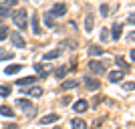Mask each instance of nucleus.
<instances>
[{"instance_id":"obj_1","label":"nucleus","mask_w":135,"mask_h":129,"mask_svg":"<svg viewBox=\"0 0 135 129\" xmlns=\"http://www.w3.org/2000/svg\"><path fill=\"white\" fill-rule=\"evenodd\" d=\"M26 16H28L26 10H22V8L16 10V12H14V16H12V18H14V24H16L18 28H22V30L26 28V24H28V18Z\"/></svg>"},{"instance_id":"obj_2","label":"nucleus","mask_w":135,"mask_h":129,"mask_svg":"<svg viewBox=\"0 0 135 129\" xmlns=\"http://www.w3.org/2000/svg\"><path fill=\"white\" fill-rule=\"evenodd\" d=\"M16 107H18V109H22L26 115H32V113L36 111V109H34V105H32L30 101H26V99H18V101H16Z\"/></svg>"},{"instance_id":"obj_3","label":"nucleus","mask_w":135,"mask_h":129,"mask_svg":"<svg viewBox=\"0 0 135 129\" xmlns=\"http://www.w3.org/2000/svg\"><path fill=\"white\" fill-rule=\"evenodd\" d=\"M89 69H91L95 75H103V73H105V65H103L101 61H91V63H89Z\"/></svg>"},{"instance_id":"obj_4","label":"nucleus","mask_w":135,"mask_h":129,"mask_svg":"<svg viewBox=\"0 0 135 129\" xmlns=\"http://www.w3.org/2000/svg\"><path fill=\"white\" fill-rule=\"evenodd\" d=\"M65 12H67V6L59 2V4H55V6L51 8V12H49V16H62Z\"/></svg>"},{"instance_id":"obj_5","label":"nucleus","mask_w":135,"mask_h":129,"mask_svg":"<svg viewBox=\"0 0 135 129\" xmlns=\"http://www.w3.org/2000/svg\"><path fill=\"white\" fill-rule=\"evenodd\" d=\"M83 81H85V87H87L89 91H97L99 87H101V83H99L97 79H91V77H87V79H83Z\"/></svg>"},{"instance_id":"obj_6","label":"nucleus","mask_w":135,"mask_h":129,"mask_svg":"<svg viewBox=\"0 0 135 129\" xmlns=\"http://www.w3.org/2000/svg\"><path fill=\"white\" fill-rule=\"evenodd\" d=\"M10 39H12V45L16 46V49H24V45H26V42H24V39H22L18 32H12Z\"/></svg>"},{"instance_id":"obj_7","label":"nucleus","mask_w":135,"mask_h":129,"mask_svg":"<svg viewBox=\"0 0 135 129\" xmlns=\"http://www.w3.org/2000/svg\"><path fill=\"white\" fill-rule=\"evenodd\" d=\"M36 81H38V77H22L16 81V85L18 87H26V85H34Z\"/></svg>"},{"instance_id":"obj_8","label":"nucleus","mask_w":135,"mask_h":129,"mask_svg":"<svg viewBox=\"0 0 135 129\" xmlns=\"http://www.w3.org/2000/svg\"><path fill=\"white\" fill-rule=\"evenodd\" d=\"M56 121H59V115H56V113H51V115L40 117V123L42 125H51V123H56Z\"/></svg>"},{"instance_id":"obj_9","label":"nucleus","mask_w":135,"mask_h":129,"mask_svg":"<svg viewBox=\"0 0 135 129\" xmlns=\"http://www.w3.org/2000/svg\"><path fill=\"white\" fill-rule=\"evenodd\" d=\"M107 79L111 81V83H117V81L123 79V71H111V73L107 75Z\"/></svg>"},{"instance_id":"obj_10","label":"nucleus","mask_w":135,"mask_h":129,"mask_svg":"<svg viewBox=\"0 0 135 129\" xmlns=\"http://www.w3.org/2000/svg\"><path fill=\"white\" fill-rule=\"evenodd\" d=\"M62 55V49H55V51H49L45 55V61H52V59H59Z\"/></svg>"},{"instance_id":"obj_11","label":"nucleus","mask_w":135,"mask_h":129,"mask_svg":"<svg viewBox=\"0 0 135 129\" xmlns=\"http://www.w3.org/2000/svg\"><path fill=\"white\" fill-rule=\"evenodd\" d=\"M75 111H77V113H83V111H87V107H89V103H87V101H83V99H79V101H77V103H75Z\"/></svg>"},{"instance_id":"obj_12","label":"nucleus","mask_w":135,"mask_h":129,"mask_svg":"<svg viewBox=\"0 0 135 129\" xmlns=\"http://www.w3.org/2000/svg\"><path fill=\"white\" fill-rule=\"evenodd\" d=\"M71 127L73 129H87V123H85L83 119H73V121H71Z\"/></svg>"},{"instance_id":"obj_13","label":"nucleus","mask_w":135,"mask_h":129,"mask_svg":"<svg viewBox=\"0 0 135 129\" xmlns=\"http://www.w3.org/2000/svg\"><path fill=\"white\" fill-rule=\"evenodd\" d=\"M75 87H79V81H65L62 83V91H69V89H75Z\"/></svg>"},{"instance_id":"obj_14","label":"nucleus","mask_w":135,"mask_h":129,"mask_svg":"<svg viewBox=\"0 0 135 129\" xmlns=\"http://www.w3.org/2000/svg\"><path fill=\"white\" fill-rule=\"evenodd\" d=\"M0 113H2L4 117H12V115H14L12 107H8V105H2V107H0Z\"/></svg>"},{"instance_id":"obj_15","label":"nucleus","mask_w":135,"mask_h":129,"mask_svg":"<svg viewBox=\"0 0 135 129\" xmlns=\"http://www.w3.org/2000/svg\"><path fill=\"white\" fill-rule=\"evenodd\" d=\"M20 69H22V65H10V67H6L4 73H6V75H14V73H18Z\"/></svg>"},{"instance_id":"obj_16","label":"nucleus","mask_w":135,"mask_h":129,"mask_svg":"<svg viewBox=\"0 0 135 129\" xmlns=\"http://www.w3.org/2000/svg\"><path fill=\"white\" fill-rule=\"evenodd\" d=\"M26 93H28L30 97H40V95H42V89H40V87H30Z\"/></svg>"},{"instance_id":"obj_17","label":"nucleus","mask_w":135,"mask_h":129,"mask_svg":"<svg viewBox=\"0 0 135 129\" xmlns=\"http://www.w3.org/2000/svg\"><path fill=\"white\" fill-rule=\"evenodd\" d=\"M89 55L91 56H99V55H103V49H101V46H97V45H93L89 49Z\"/></svg>"},{"instance_id":"obj_18","label":"nucleus","mask_w":135,"mask_h":129,"mask_svg":"<svg viewBox=\"0 0 135 129\" xmlns=\"http://www.w3.org/2000/svg\"><path fill=\"white\" fill-rule=\"evenodd\" d=\"M34 69L38 71L40 79H46V71H45V65H40V63H36V65H34Z\"/></svg>"},{"instance_id":"obj_19","label":"nucleus","mask_w":135,"mask_h":129,"mask_svg":"<svg viewBox=\"0 0 135 129\" xmlns=\"http://www.w3.org/2000/svg\"><path fill=\"white\" fill-rule=\"evenodd\" d=\"M16 4V0H0V8H12Z\"/></svg>"},{"instance_id":"obj_20","label":"nucleus","mask_w":135,"mask_h":129,"mask_svg":"<svg viewBox=\"0 0 135 129\" xmlns=\"http://www.w3.org/2000/svg\"><path fill=\"white\" fill-rule=\"evenodd\" d=\"M32 32L34 34H40V28H38V18L32 16Z\"/></svg>"},{"instance_id":"obj_21","label":"nucleus","mask_w":135,"mask_h":129,"mask_svg":"<svg viewBox=\"0 0 135 129\" xmlns=\"http://www.w3.org/2000/svg\"><path fill=\"white\" fill-rule=\"evenodd\" d=\"M121 28H123L121 24H115V28H113V39H115V40L121 36Z\"/></svg>"},{"instance_id":"obj_22","label":"nucleus","mask_w":135,"mask_h":129,"mask_svg":"<svg viewBox=\"0 0 135 129\" xmlns=\"http://www.w3.org/2000/svg\"><path fill=\"white\" fill-rule=\"evenodd\" d=\"M6 36H8V26H4V24H0V40H4Z\"/></svg>"},{"instance_id":"obj_23","label":"nucleus","mask_w":135,"mask_h":129,"mask_svg":"<svg viewBox=\"0 0 135 129\" xmlns=\"http://www.w3.org/2000/svg\"><path fill=\"white\" fill-rule=\"evenodd\" d=\"M10 95V87H4V85H2V87H0V97H8Z\"/></svg>"},{"instance_id":"obj_24","label":"nucleus","mask_w":135,"mask_h":129,"mask_svg":"<svg viewBox=\"0 0 135 129\" xmlns=\"http://www.w3.org/2000/svg\"><path fill=\"white\" fill-rule=\"evenodd\" d=\"M85 28H87V30L93 28V16H87V20H85Z\"/></svg>"},{"instance_id":"obj_25","label":"nucleus","mask_w":135,"mask_h":129,"mask_svg":"<svg viewBox=\"0 0 135 129\" xmlns=\"http://www.w3.org/2000/svg\"><path fill=\"white\" fill-rule=\"evenodd\" d=\"M0 59H2V61H6V59H12V52H4V51H0Z\"/></svg>"},{"instance_id":"obj_26","label":"nucleus","mask_w":135,"mask_h":129,"mask_svg":"<svg viewBox=\"0 0 135 129\" xmlns=\"http://www.w3.org/2000/svg\"><path fill=\"white\" fill-rule=\"evenodd\" d=\"M65 73H67V69H56V71H55V75L59 79H62V75H65Z\"/></svg>"},{"instance_id":"obj_27","label":"nucleus","mask_w":135,"mask_h":129,"mask_svg":"<svg viewBox=\"0 0 135 129\" xmlns=\"http://www.w3.org/2000/svg\"><path fill=\"white\" fill-rule=\"evenodd\" d=\"M101 14H103V16H107V14H109V6H107V4L101 6Z\"/></svg>"},{"instance_id":"obj_28","label":"nucleus","mask_w":135,"mask_h":129,"mask_svg":"<svg viewBox=\"0 0 135 129\" xmlns=\"http://www.w3.org/2000/svg\"><path fill=\"white\" fill-rule=\"evenodd\" d=\"M10 14V8H0V16H8Z\"/></svg>"},{"instance_id":"obj_29","label":"nucleus","mask_w":135,"mask_h":129,"mask_svg":"<svg viewBox=\"0 0 135 129\" xmlns=\"http://www.w3.org/2000/svg\"><path fill=\"white\" fill-rule=\"evenodd\" d=\"M101 36H103V40L109 39V30H107V28H103V30H101Z\"/></svg>"},{"instance_id":"obj_30","label":"nucleus","mask_w":135,"mask_h":129,"mask_svg":"<svg viewBox=\"0 0 135 129\" xmlns=\"http://www.w3.org/2000/svg\"><path fill=\"white\" fill-rule=\"evenodd\" d=\"M117 63H119V65H121V67H127V65H125V59H121V56H119V59H117ZM127 69H129V67H127Z\"/></svg>"},{"instance_id":"obj_31","label":"nucleus","mask_w":135,"mask_h":129,"mask_svg":"<svg viewBox=\"0 0 135 129\" xmlns=\"http://www.w3.org/2000/svg\"><path fill=\"white\" fill-rule=\"evenodd\" d=\"M71 103V97H62V105H69Z\"/></svg>"},{"instance_id":"obj_32","label":"nucleus","mask_w":135,"mask_h":129,"mask_svg":"<svg viewBox=\"0 0 135 129\" xmlns=\"http://www.w3.org/2000/svg\"><path fill=\"white\" fill-rule=\"evenodd\" d=\"M4 129H16V125H6Z\"/></svg>"}]
</instances>
